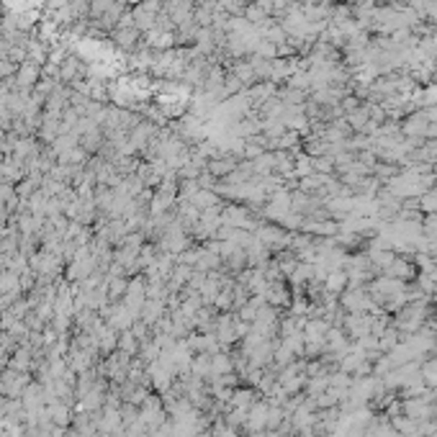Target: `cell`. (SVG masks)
<instances>
[{
  "mask_svg": "<svg viewBox=\"0 0 437 437\" xmlns=\"http://www.w3.org/2000/svg\"><path fill=\"white\" fill-rule=\"evenodd\" d=\"M434 172H437V167H434Z\"/></svg>",
  "mask_w": 437,
  "mask_h": 437,
  "instance_id": "cell-3",
  "label": "cell"
},
{
  "mask_svg": "<svg viewBox=\"0 0 437 437\" xmlns=\"http://www.w3.org/2000/svg\"><path fill=\"white\" fill-rule=\"evenodd\" d=\"M340 286H345V275L335 273V275L330 278V288H340Z\"/></svg>",
  "mask_w": 437,
  "mask_h": 437,
  "instance_id": "cell-2",
  "label": "cell"
},
{
  "mask_svg": "<svg viewBox=\"0 0 437 437\" xmlns=\"http://www.w3.org/2000/svg\"><path fill=\"white\" fill-rule=\"evenodd\" d=\"M419 208L424 213H437V190H424L419 198Z\"/></svg>",
  "mask_w": 437,
  "mask_h": 437,
  "instance_id": "cell-1",
  "label": "cell"
}]
</instances>
